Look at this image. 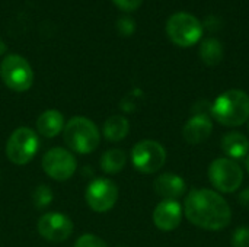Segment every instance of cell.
<instances>
[{"instance_id": "cell-2", "label": "cell", "mask_w": 249, "mask_h": 247, "mask_svg": "<svg viewBox=\"0 0 249 247\" xmlns=\"http://www.w3.org/2000/svg\"><path fill=\"white\" fill-rule=\"evenodd\" d=\"M213 118L225 127H239L249 119V95L244 90H226L212 103Z\"/></svg>"}, {"instance_id": "cell-8", "label": "cell", "mask_w": 249, "mask_h": 247, "mask_svg": "<svg viewBox=\"0 0 249 247\" xmlns=\"http://www.w3.org/2000/svg\"><path fill=\"white\" fill-rule=\"evenodd\" d=\"M131 162L140 173L152 175L163 167L166 162V150L155 140H143L133 147Z\"/></svg>"}, {"instance_id": "cell-13", "label": "cell", "mask_w": 249, "mask_h": 247, "mask_svg": "<svg viewBox=\"0 0 249 247\" xmlns=\"http://www.w3.org/2000/svg\"><path fill=\"white\" fill-rule=\"evenodd\" d=\"M213 131V122L207 115L196 114L184 125L182 137L188 144H201L204 143Z\"/></svg>"}, {"instance_id": "cell-4", "label": "cell", "mask_w": 249, "mask_h": 247, "mask_svg": "<svg viewBox=\"0 0 249 247\" xmlns=\"http://www.w3.org/2000/svg\"><path fill=\"white\" fill-rule=\"evenodd\" d=\"M166 33L175 45L188 48L201 39L203 23L190 13L178 12L168 19Z\"/></svg>"}, {"instance_id": "cell-14", "label": "cell", "mask_w": 249, "mask_h": 247, "mask_svg": "<svg viewBox=\"0 0 249 247\" xmlns=\"http://www.w3.org/2000/svg\"><path fill=\"white\" fill-rule=\"evenodd\" d=\"M153 186H155V192L159 197H162L163 199H172V201H177L178 198H181L187 191L185 181L175 173H163L158 176L153 182Z\"/></svg>"}, {"instance_id": "cell-5", "label": "cell", "mask_w": 249, "mask_h": 247, "mask_svg": "<svg viewBox=\"0 0 249 247\" xmlns=\"http://www.w3.org/2000/svg\"><path fill=\"white\" fill-rule=\"evenodd\" d=\"M38 148L39 138L36 132L29 127H19L12 132L7 140L6 154L13 165L23 166L35 157Z\"/></svg>"}, {"instance_id": "cell-20", "label": "cell", "mask_w": 249, "mask_h": 247, "mask_svg": "<svg viewBox=\"0 0 249 247\" xmlns=\"http://www.w3.org/2000/svg\"><path fill=\"white\" fill-rule=\"evenodd\" d=\"M32 198H34L35 207L39 208V210H42V208H45V207H48L51 204V201H53V191L47 185H39L34 191Z\"/></svg>"}, {"instance_id": "cell-23", "label": "cell", "mask_w": 249, "mask_h": 247, "mask_svg": "<svg viewBox=\"0 0 249 247\" xmlns=\"http://www.w3.org/2000/svg\"><path fill=\"white\" fill-rule=\"evenodd\" d=\"M232 247H249V227H239L232 236Z\"/></svg>"}, {"instance_id": "cell-12", "label": "cell", "mask_w": 249, "mask_h": 247, "mask_svg": "<svg viewBox=\"0 0 249 247\" xmlns=\"http://www.w3.org/2000/svg\"><path fill=\"white\" fill-rule=\"evenodd\" d=\"M182 220V207L178 201L163 199L153 211V223L162 231L175 230Z\"/></svg>"}, {"instance_id": "cell-18", "label": "cell", "mask_w": 249, "mask_h": 247, "mask_svg": "<svg viewBox=\"0 0 249 247\" xmlns=\"http://www.w3.org/2000/svg\"><path fill=\"white\" fill-rule=\"evenodd\" d=\"M200 57L207 66H217L223 58V47L220 41L216 38L204 39L200 45Z\"/></svg>"}, {"instance_id": "cell-21", "label": "cell", "mask_w": 249, "mask_h": 247, "mask_svg": "<svg viewBox=\"0 0 249 247\" xmlns=\"http://www.w3.org/2000/svg\"><path fill=\"white\" fill-rule=\"evenodd\" d=\"M74 247H108L107 246V243L102 240V239H99V237H96V236H93V234H83V236H80L77 240H76V243H74Z\"/></svg>"}, {"instance_id": "cell-3", "label": "cell", "mask_w": 249, "mask_h": 247, "mask_svg": "<svg viewBox=\"0 0 249 247\" xmlns=\"http://www.w3.org/2000/svg\"><path fill=\"white\" fill-rule=\"evenodd\" d=\"M64 143L71 151L79 154H89L98 148L101 134L93 121L86 116L71 118L63 130Z\"/></svg>"}, {"instance_id": "cell-1", "label": "cell", "mask_w": 249, "mask_h": 247, "mask_svg": "<svg viewBox=\"0 0 249 247\" xmlns=\"http://www.w3.org/2000/svg\"><path fill=\"white\" fill-rule=\"evenodd\" d=\"M184 211L194 226L217 231L231 224L232 211L225 198L212 189H193L185 199Z\"/></svg>"}, {"instance_id": "cell-25", "label": "cell", "mask_w": 249, "mask_h": 247, "mask_svg": "<svg viewBox=\"0 0 249 247\" xmlns=\"http://www.w3.org/2000/svg\"><path fill=\"white\" fill-rule=\"evenodd\" d=\"M238 202L241 204V207H244L245 210H249V188L244 189L239 197H238Z\"/></svg>"}, {"instance_id": "cell-16", "label": "cell", "mask_w": 249, "mask_h": 247, "mask_svg": "<svg viewBox=\"0 0 249 247\" xmlns=\"http://www.w3.org/2000/svg\"><path fill=\"white\" fill-rule=\"evenodd\" d=\"M63 130H64V116L61 112L55 109H48L42 112L36 119V131L47 138H53L58 135Z\"/></svg>"}, {"instance_id": "cell-7", "label": "cell", "mask_w": 249, "mask_h": 247, "mask_svg": "<svg viewBox=\"0 0 249 247\" xmlns=\"http://www.w3.org/2000/svg\"><path fill=\"white\" fill-rule=\"evenodd\" d=\"M209 179L219 192L233 194L242 185L244 172L232 159H216L209 167Z\"/></svg>"}, {"instance_id": "cell-22", "label": "cell", "mask_w": 249, "mask_h": 247, "mask_svg": "<svg viewBox=\"0 0 249 247\" xmlns=\"http://www.w3.org/2000/svg\"><path fill=\"white\" fill-rule=\"evenodd\" d=\"M117 29L123 36H130L136 31V22L130 16H123L117 20Z\"/></svg>"}, {"instance_id": "cell-26", "label": "cell", "mask_w": 249, "mask_h": 247, "mask_svg": "<svg viewBox=\"0 0 249 247\" xmlns=\"http://www.w3.org/2000/svg\"><path fill=\"white\" fill-rule=\"evenodd\" d=\"M6 49H7V47H6V44H4V41L0 38V55H3L4 52H6Z\"/></svg>"}, {"instance_id": "cell-15", "label": "cell", "mask_w": 249, "mask_h": 247, "mask_svg": "<svg viewBox=\"0 0 249 247\" xmlns=\"http://www.w3.org/2000/svg\"><path fill=\"white\" fill-rule=\"evenodd\" d=\"M222 150L228 159H244L249 154V140L242 132H228L222 138Z\"/></svg>"}, {"instance_id": "cell-11", "label": "cell", "mask_w": 249, "mask_h": 247, "mask_svg": "<svg viewBox=\"0 0 249 247\" xmlns=\"http://www.w3.org/2000/svg\"><path fill=\"white\" fill-rule=\"evenodd\" d=\"M38 233L48 242H64L73 233V223L61 213H47L38 220Z\"/></svg>"}, {"instance_id": "cell-24", "label": "cell", "mask_w": 249, "mask_h": 247, "mask_svg": "<svg viewBox=\"0 0 249 247\" xmlns=\"http://www.w3.org/2000/svg\"><path fill=\"white\" fill-rule=\"evenodd\" d=\"M121 10H125V12H133V10H137L143 0H112Z\"/></svg>"}, {"instance_id": "cell-19", "label": "cell", "mask_w": 249, "mask_h": 247, "mask_svg": "<svg viewBox=\"0 0 249 247\" xmlns=\"http://www.w3.org/2000/svg\"><path fill=\"white\" fill-rule=\"evenodd\" d=\"M125 162H127L125 153L120 148H112V150H108L102 154L101 169L105 173H118L120 170L124 169Z\"/></svg>"}, {"instance_id": "cell-10", "label": "cell", "mask_w": 249, "mask_h": 247, "mask_svg": "<svg viewBox=\"0 0 249 247\" xmlns=\"http://www.w3.org/2000/svg\"><path fill=\"white\" fill-rule=\"evenodd\" d=\"M86 202L90 210L95 213H107L114 208L118 199V188L117 185L105 178H99L92 181L85 194Z\"/></svg>"}, {"instance_id": "cell-17", "label": "cell", "mask_w": 249, "mask_h": 247, "mask_svg": "<svg viewBox=\"0 0 249 247\" xmlns=\"http://www.w3.org/2000/svg\"><path fill=\"white\" fill-rule=\"evenodd\" d=\"M128 131H130V122L127 118H124L121 115L109 116L104 122V127H102L104 137L111 143H118V141L124 140L127 137Z\"/></svg>"}, {"instance_id": "cell-9", "label": "cell", "mask_w": 249, "mask_h": 247, "mask_svg": "<svg viewBox=\"0 0 249 247\" xmlns=\"http://www.w3.org/2000/svg\"><path fill=\"white\" fill-rule=\"evenodd\" d=\"M42 169L51 179L63 182L74 175L77 169V162L69 150L54 147L44 154Z\"/></svg>"}, {"instance_id": "cell-27", "label": "cell", "mask_w": 249, "mask_h": 247, "mask_svg": "<svg viewBox=\"0 0 249 247\" xmlns=\"http://www.w3.org/2000/svg\"><path fill=\"white\" fill-rule=\"evenodd\" d=\"M247 170H248V173H249V154L247 156Z\"/></svg>"}, {"instance_id": "cell-6", "label": "cell", "mask_w": 249, "mask_h": 247, "mask_svg": "<svg viewBox=\"0 0 249 247\" xmlns=\"http://www.w3.org/2000/svg\"><path fill=\"white\" fill-rule=\"evenodd\" d=\"M0 76L4 84L15 92H26L34 83L31 64L18 54H9L0 64Z\"/></svg>"}]
</instances>
